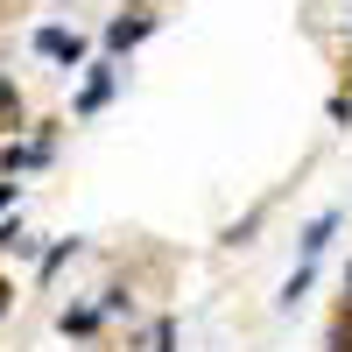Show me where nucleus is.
Segmentation results:
<instances>
[{
  "label": "nucleus",
  "instance_id": "f257e3e1",
  "mask_svg": "<svg viewBox=\"0 0 352 352\" xmlns=\"http://www.w3.org/2000/svg\"><path fill=\"white\" fill-rule=\"evenodd\" d=\"M36 50L50 56V64H78V56H85V43L71 36V28H43V36H36Z\"/></svg>",
  "mask_w": 352,
  "mask_h": 352
},
{
  "label": "nucleus",
  "instance_id": "f03ea898",
  "mask_svg": "<svg viewBox=\"0 0 352 352\" xmlns=\"http://www.w3.org/2000/svg\"><path fill=\"white\" fill-rule=\"evenodd\" d=\"M148 28H155L148 14H134V21H113V28H106V50H134L141 36H148Z\"/></svg>",
  "mask_w": 352,
  "mask_h": 352
},
{
  "label": "nucleus",
  "instance_id": "7ed1b4c3",
  "mask_svg": "<svg viewBox=\"0 0 352 352\" xmlns=\"http://www.w3.org/2000/svg\"><path fill=\"white\" fill-rule=\"evenodd\" d=\"M106 99H113V71L99 64V71H92V85H85V99H78V113H99Z\"/></svg>",
  "mask_w": 352,
  "mask_h": 352
},
{
  "label": "nucleus",
  "instance_id": "20e7f679",
  "mask_svg": "<svg viewBox=\"0 0 352 352\" xmlns=\"http://www.w3.org/2000/svg\"><path fill=\"white\" fill-rule=\"evenodd\" d=\"M92 324H99V310H64V331H78V338H85Z\"/></svg>",
  "mask_w": 352,
  "mask_h": 352
},
{
  "label": "nucleus",
  "instance_id": "39448f33",
  "mask_svg": "<svg viewBox=\"0 0 352 352\" xmlns=\"http://www.w3.org/2000/svg\"><path fill=\"white\" fill-rule=\"evenodd\" d=\"M8 204H14V190H8V184H0V212H8Z\"/></svg>",
  "mask_w": 352,
  "mask_h": 352
},
{
  "label": "nucleus",
  "instance_id": "423d86ee",
  "mask_svg": "<svg viewBox=\"0 0 352 352\" xmlns=\"http://www.w3.org/2000/svg\"><path fill=\"white\" fill-rule=\"evenodd\" d=\"M0 310H8V282H0Z\"/></svg>",
  "mask_w": 352,
  "mask_h": 352
},
{
  "label": "nucleus",
  "instance_id": "0eeeda50",
  "mask_svg": "<svg viewBox=\"0 0 352 352\" xmlns=\"http://www.w3.org/2000/svg\"><path fill=\"white\" fill-rule=\"evenodd\" d=\"M345 296H352V268H345Z\"/></svg>",
  "mask_w": 352,
  "mask_h": 352
}]
</instances>
